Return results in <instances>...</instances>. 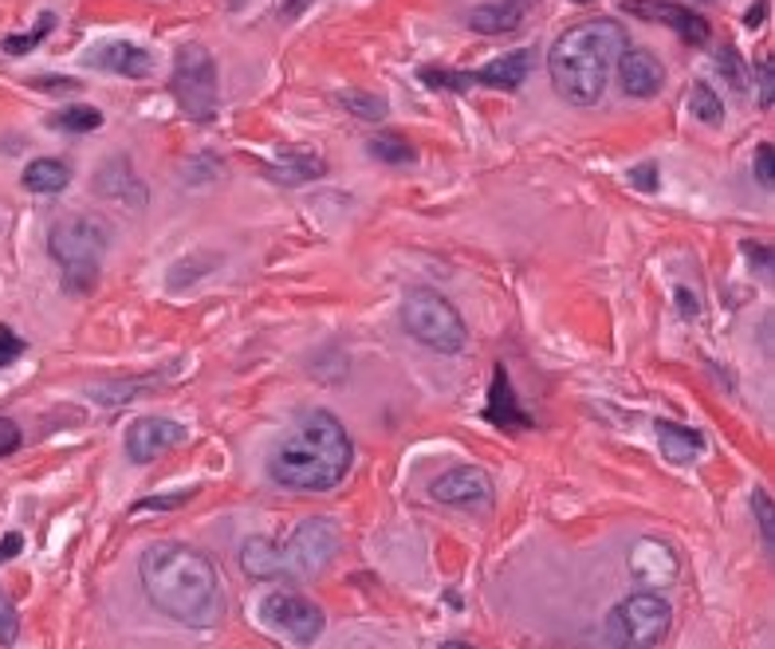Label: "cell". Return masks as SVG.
Wrapping results in <instances>:
<instances>
[{
	"mask_svg": "<svg viewBox=\"0 0 775 649\" xmlns=\"http://www.w3.org/2000/svg\"><path fill=\"white\" fill-rule=\"evenodd\" d=\"M142 590L166 618L181 626L209 629L225 618V590L213 563L186 543H157L138 563Z\"/></svg>",
	"mask_w": 775,
	"mask_h": 649,
	"instance_id": "cell-1",
	"label": "cell"
},
{
	"mask_svg": "<svg viewBox=\"0 0 775 649\" xmlns=\"http://www.w3.org/2000/svg\"><path fill=\"white\" fill-rule=\"evenodd\" d=\"M327 166L319 154H304V150H292V154H280L268 166V177L272 181H284V186H300V181H312V177H324Z\"/></svg>",
	"mask_w": 775,
	"mask_h": 649,
	"instance_id": "cell-21",
	"label": "cell"
},
{
	"mask_svg": "<svg viewBox=\"0 0 775 649\" xmlns=\"http://www.w3.org/2000/svg\"><path fill=\"white\" fill-rule=\"evenodd\" d=\"M402 323L418 343L437 354H461L469 346V331H465V319L457 315V307L430 287H413L406 295Z\"/></svg>",
	"mask_w": 775,
	"mask_h": 649,
	"instance_id": "cell-7",
	"label": "cell"
},
{
	"mask_svg": "<svg viewBox=\"0 0 775 649\" xmlns=\"http://www.w3.org/2000/svg\"><path fill=\"white\" fill-rule=\"evenodd\" d=\"M689 110H693L701 122H708V127H720V122H725V98L708 87V83H693V87H689Z\"/></svg>",
	"mask_w": 775,
	"mask_h": 649,
	"instance_id": "cell-23",
	"label": "cell"
},
{
	"mask_svg": "<svg viewBox=\"0 0 775 649\" xmlns=\"http://www.w3.org/2000/svg\"><path fill=\"white\" fill-rule=\"evenodd\" d=\"M20 441H24V433H20V425L12 422V417H0V457H9V452L20 449Z\"/></svg>",
	"mask_w": 775,
	"mask_h": 649,
	"instance_id": "cell-33",
	"label": "cell"
},
{
	"mask_svg": "<svg viewBox=\"0 0 775 649\" xmlns=\"http://www.w3.org/2000/svg\"><path fill=\"white\" fill-rule=\"evenodd\" d=\"M24 354V339L9 331V327H0V366H12Z\"/></svg>",
	"mask_w": 775,
	"mask_h": 649,
	"instance_id": "cell-32",
	"label": "cell"
},
{
	"mask_svg": "<svg viewBox=\"0 0 775 649\" xmlns=\"http://www.w3.org/2000/svg\"><path fill=\"white\" fill-rule=\"evenodd\" d=\"M619 83L630 98H649L658 95L661 83H666V71H661V59L646 48H634V51H622L619 56Z\"/></svg>",
	"mask_w": 775,
	"mask_h": 649,
	"instance_id": "cell-14",
	"label": "cell"
},
{
	"mask_svg": "<svg viewBox=\"0 0 775 649\" xmlns=\"http://www.w3.org/2000/svg\"><path fill=\"white\" fill-rule=\"evenodd\" d=\"M339 551V523L315 516L304 520L287 535V543H275L256 535L240 547V570L248 579H312Z\"/></svg>",
	"mask_w": 775,
	"mask_h": 649,
	"instance_id": "cell-4",
	"label": "cell"
},
{
	"mask_svg": "<svg viewBox=\"0 0 775 649\" xmlns=\"http://www.w3.org/2000/svg\"><path fill=\"white\" fill-rule=\"evenodd\" d=\"M260 614H265L268 626L287 634L295 646H312V641L327 629L324 610L315 606L312 599H304V594H292V590H275V594H268Z\"/></svg>",
	"mask_w": 775,
	"mask_h": 649,
	"instance_id": "cell-9",
	"label": "cell"
},
{
	"mask_svg": "<svg viewBox=\"0 0 775 649\" xmlns=\"http://www.w3.org/2000/svg\"><path fill=\"white\" fill-rule=\"evenodd\" d=\"M87 59L91 63H98L103 71H110V75H127V79H150V71H154L150 51L134 48V44H127V39L103 44V48H95Z\"/></svg>",
	"mask_w": 775,
	"mask_h": 649,
	"instance_id": "cell-16",
	"label": "cell"
},
{
	"mask_svg": "<svg viewBox=\"0 0 775 649\" xmlns=\"http://www.w3.org/2000/svg\"><path fill=\"white\" fill-rule=\"evenodd\" d=\"M304 4H307V0H292V9H287V16H295V12L304 9Z\"/></svg>",
	"mask_w": 775,
	"mask_h": 649,
	"instance_id": "cell-41",
	"label": "cell"
},
{
	"mask_svg": "<svg viewBox=\"0 0 775 649\" xmlns=\"http://www.w3.org/2000/svg\"><path fill=\"white\" fill-rule=\"evenodd\" d=\"M658 441H661V452H666L673 464H689L697 461L701 449H705V437L685 425H673V422H658Z\"/></svg>",
	"mask_w": 775,
	"mask_h": 649,
	"instance_id": "cell-22",
	"label": "cell"
},
{
	"mask_svg": "<svg viewBox=\"0 0 775 649\" xmlns=\"http://www.w3.org/2000/svg\"><path fill=\"white\" fill-rule=\"evenodd\" d=\"M186 437H189L186 425L169 422V417H138L127 429V457L134 464H150L157 461L162 452L177 449Z\"/></svg>",
	"mask_w": 775,
	"mask_h": 649,
	"instance_id": "cell-10",
	"label": "cell"
},
{
	"mask_svg": "<svg viewBox=\"0 0 775 649\" xmlns=\"http://www.w3.org/2000/svg\"><path fill=\"white\" fill-rule=\"evenodd\" d=\"M531 71V51H508V56L492 59L489 68H481L472 75V83H484V87H496V91H516L528 79Z\"/></svg>",
	"mask_w": 775,
	"mask_h": 649,
	"instance_id": "cell-17",
	"label": "cell"
},
{
	"mask_svg": "<svg viewBox=\"0 0 775 649\" xmlns=\"http://www.w3.org/2000/svg\"><path fill=\"white\" fill-rule=\"evenodd\" d=\"M181 115L193 122H209L216 115V59L201 44H181L174 56V75H169Z\"/></svg>",
	"mask_w": 775,
	"mask_h": 649,
	"instance_id": "cell-8",
	"label": "cell"
},
{
	"mask_svg": "<svg viewBox=\"0 0 775 649\" xmlns=\"http://www.w3.org/2000/svg\"><path fill=\"white\" fill-rule=\"evenodd\" d=\"M339 103H343L351 115L366 118V122H383V118L390 115V107H386L383 95H371V91H359V87L339 91Z\"/></svg>",
	"mask_w": 775,
	"mask_h": 649,
	"instance_id": "cell-24",
	"label": "cell"
},
{
	"mask_svg": "<svg viewBox=\"0 0 775 649\" xmlns=\"http://www.w3.org/2000/svg\"><path fill=\"white\" fill-rule=\"evenodd\" d=\"M772 98H775V75H772V63H764V68H760V103L772 107Z\"/></svg>",
	"mask_w": 775,
	"mask_h": 649,
	"instance_id": "cell-37",
	"label": "cell"
},
{
	"mask_svg": "<svg viewBox=\"0 0 775 649\" xmlns=\"http://www.w3.org/2000/svg\"><path fill=\"white\" fill-rule=\"evenodd\" d=\"M678 304H681V315H685V319H697L701 315V304L689 295V287H678Z\"/></svg>",
	"mask_w": 775,
	"mask_h": 649,
	"instance_id": "cell-38",
	"label": "cell"
},
{
	"mask_svg": "<svg viewBox=\"0 0 775 649\" xmlns=\"http://www.w3.org/2000/svg\"><path fill=\"white\" fill-rule=\"evenodd\" d=\"M24 189H32V193H63V189L71 186V166L63 162V157H36L28 169H24Z\"/></svg>",
	"mask_w": 775,
	"mask_h": 649,
	"instance_id": "cell-20",
	"label": "cell"
},
{
	"mask_svg": "<svg viewBox=\"0 0 775 649\" xmlns=\"http://www.w3.org/2000/svg\"><path fill=\"white\" fill-rule=\"evenodd\" d=\"M626 51V32L619 20L595 16L563 32L548 51L551 87L575 107H595L610 87V75Z\"/></svg>",
	"mask_w": 775,
	"mask_h": 649,
	"instance_id": "cell-3",
	"label": "cell"
},
{
	"mask_svg": "<svg viewBox=\"0 0 775 649\" xmlns=\"http://www.w3.org/2000/svg\"><path fill=\"white\" fill-rule=\"evenodd\" d=\"M216 264V256H209V260H206V264H189V260H186V264H177L174 268V272H169V284H181V280H186V275H189V284H193V280H197V275H201V272H209V268H213Z\"/></svg>",
	"mask_w": 775,
	"mask_h": 649,
	"instance_id": "cell-35",
	"label": "cell"
},
{
	"mask_svg": "<svg viewBox=\"0 0 775 649\" xmlns=\"http://www.w3.org/2000/svg\"><path fill=\"white\" fill-rule=\"evenodd\" d=\"M678 555L666 547L661 540H642L638 547L630 551V575L642 582L646 590H661L678 582Z\"/></svg>",
	"mask_w": 775,
	"mask_h": 649,
	"instance_id": "cell-13",
	"label": "cell"
},
{
	"mask_svg": "<svg viewBox=\"0 0 775 649\" xmlns=\"http://www.w3.org/2000/svg\"><path fill=\"white\" fill-rule=\"evenodd\" d=\"M110 236L103 228V221L87 213L63 216L56 221L48 233V252L68 280L71 292H91V284L98 280V256L107 252Z\"/></svg>",
	"mask_w": 775,
	"mask_h": 649,
	"instance_id": "cell-5",
	"label": "cell"
},
{
	"mask_svg": "<svg viewBox=\"0 0 775 649\" xmlns=\"http://www.w3.org/2000/svg\"><path fill=\"white\" fill-rule=\"evenodd\" d=\"M95 189L122 209H146V186L138 181L134 166H130L127 157H110L107 166L95 174Z\"/></svg>",
	"mask_w": 775,
	"mask_h": 649,
	"instance_id": "cell-15",
	"label": "cell"
},
{
	"mask_svg": "<svg viewBox=\"0 0 775 649\" xmlns=\"http://www.w3.org/2000/svg\"><path fill=\"white\" fill-rule=\"evenodd\" d=\"M626 12H634V16H642V20H654V24H669V28L678 32L681 39H689V44H708V36H713L708 20L697 16L693 9H685V4H658V0H626Z\"/></svg>",
	"mask_w": 775,
	"mask_h": 649,
	"instance_id": "cell-12",
	"label": "cell"
},
{
	"mask_svg": "<svg viewBox=\"0 0 775 649\" xmlns=\"http://www.w3.org/2000/svg\"><path fill=\"white\" fill-rule=\"evenodd\" d=\"M51 24H56V20H51V16H44V20H39V24H36V28H32V32H20V36H9V39H4V51H9V56H24V51L39 48V39L48 36V32H51Z\"/></svg>",
	"mask_w": 775,
	"mask_h": 649,
	"instance_id": "cell-27",
	"label": "cell"
},
{
	"mask_svg": "<svg viewBox=\"0 0 775 649\" xmlns=\"http://www.w3.org/2000/svg\"><path fill=\"white\" fill-rule=\"evenodd\" d=\"M48 127H56V130H71V134H87V130H98L103 127V115H98L95 107H63V110H56V115L48 118Z\"/></svg>",
	"mask_w": 775,
	"mask_h": 649,
	"instance_id": "cell-26",
	"label": "cell"
},
{
	"mask_svg": "<svg viewBox=\"0 0 775 649\" xmlns=\"http://www.w3.org/2000/svg\"><path fill=\"white\" fill-rule=\"evenodd\" d=\"M430 496L442 504H457V508H492V481L484 469H449L445 476L430 484Z\"/></svg>",
	"mask_w": 775,
	"mask_h": 649,
	"instance_id": "cell-11",
	"label": "cell"
},
{
	"mask_svg": "<svg viewBox=\"0 0 775 649\" xmlns=\"http://www.w3.org/2000/svg\"><path fill=\"white\" fill-rule=\"evenodd\" d=\"M425 87H445V91H465L472 83V75H453V71H422Z\"/></svg>",
	"mask_w": 775,
	"mask_h": 649,
	"instance_id": "cell-29",
	"label": "cell"
},
{
	"mask_svg": "<svg viewBox=\"0 0 775 649\" xmlns=\"http://www.w3.org/2000/svg\"><path fill=\"white\" fill-rule=\"evenodd\" d=\"M354 461V445L339 417L327 410L304 413L295 429L275 445L268 472L280 488L292 492H331L347 481Z\"/></svg>",
	"mask_w": 775,
	"mask_h": 649,
	"instance_id": "cell-2",
	"label": "cell"
},
{
	"mask_svg": "<svg viewBox=\"0 0 775 649\" xmlns=\"http://www.w3.org/2000/svg\"><path fill=\"white\" fill-rule=\"evenodd\" d=\"M575 4H587V0H575Z\"/></svg>",
	"mask_w": 775,
	"mask_h": 649,
	"instance_id": "cell-42",
	"label": "cell"
},
{
	"mask_svg": "<svg viewBox=\"0 0 775 649\" xmlns=\"http://www.w3.org/2000/svg\"><path fill=\"white\" fill-rule=\"evenodd\" d=\"M366 154L378 157V162H386V166H410L413 157V146L406 142V138H394V134H378L366 142Z\"/></svg>",
	"mask_w": 775,
	"mask_h": 649,
	"instance_id": "cell-25",
	"label": "cell"
},
{
	"mask_svg": "<svg viewBox=\"0 0 775 649\" xmlns=\"http://www.w3.org/2000/svg\"><path fill=\"white\" fill-rule=\"evenodd\" d=\"M189 500H193V488L174 492V496H150V500H138L134 511H169V508H177V504H189Z\"/></svg>",
	"mask_w": 775,
	"mask_h": 649,
	"instance_id": "cell-30",
	"label": "cell"
},
{
	"mask_svg": "<svg viewBox=\"0 0 775 649\" xmlns=\"http://www.w3.org/2000/svg\"><path fill=\"white\" fill-rule=\"evenodd\" d=\"M32 87H51V91H79V79H36Z\"/></svg>",
	"mask_w": 775,
	"mask_h": 649,
	"instance_id": "cell-39",
	"label": "cell"
},
{
	"mask_svg": "<svg viewBox=\"0 0 775 649\" xmlns=\"http://www.w3.org/2000/svg\"><path fill=\"white\" fill-rule=\"evenodd\" d=\"M673 626V610L658 590H638L614 602L607 614V641L619 649H654L666 641Z\"/></svg>",
	"mask_w": 775,
	"mask_h": 649,
	"instance_id": "cell-6",
	"label": "cell"
},
{
	"mask_svg": "<svg viewBox=\"0 0 775 649\" xmlns=\"http://www.w3.org/2000/svg\"><path fill=\"white\" fill-rule=\"evenodd\" d=\"M764 16H767V9H764V4H756V9H752V12H748V24H752V28H756V24H764Z\"/></svg>",
	"mask_w": 775,
	"mask_h": 649,
	"instance_id": "cell-40",
	"label": "cell"
},
{
	"mask_svg": "<svg viewBox=\"0 0 775 649\" xmlns=\"http://www.w3.org/2000/svg\"><path fill=\"white\" fill-rule=\"evenodd\" d=\"M630 186H638L642 193H654V189H658V166H654V162H642L638 169H630Z\"/></svg>",
	"mask_w": 775,
	"mask_h": 649,
	"instance_id": "cell-34",
	"label": "cell"
},
{
	"mask_svg": "<svg viewBox=\"0 0 775 649\" xmlns=\"http://www.w3.org/2000/svg\"><path fill=\"white\" fill-rule=\"evenodd\" d=\"M484 413H489L492 425H504V429H520V425L531 422L528 413L520 410V402H516V393H512V382H508V374L504 370H496V378H492Z\"/></svg>",
	"mask_w": 775,
	"mask_h": 649,
	"instance_id": "cell-18",
	"label": "cell"
},
{
	"mask_svg": "<svg viewBox=\"0 0 775 649\" xmlns=\"http://www.w3.org/2000/svg\"><path fill=\"white\" fill-rule=\"evenodd\" d=\"M524 20V0H492V4H481V9H472L469 24L484 36H501V32H512L520 28Z\"/></svg>",
	"mask_w": 775,
	"mask_h": 649,
	"instance_id": "cell-19",
	"label": "cell"
},
{
	"mask_svg": "<svg viewBox=\"0 0 775 649\" xmlns=\"http://www.w3.org/2000/svg\"><path fill=\"white\" fill-rule=\"evenodd\" d=\"M16 629H20L16 610H12V602L0 594V646H12V641H16Z\"/></svg>",
	"mask_w": 775,
	"mask_h": 649,
	"instance_id": "cell-31",
	"label": "cell"
},
{
	"mask_svg": "<svg viewBox=\"0 0 775 649\" xmlns=\"http://www.w3.org/2000/svg\"><path fill=\"white\" fill-rule=\"evenodd\" d=\"M756 177H760V186L772 189V146H767V142L756 150Z\"/></svg>",
	"mask_w": 775,
	"mask_h": 649,
	"instance_id": "cell-36",
	"label": "cell"
},
{
	"mask_svg": "<svg viewBox=\"0 0 775 649\" xmlns=\"http://www.w3.org/2000/svg\"><path fill=\"white\" fill-rule=\"evenodd\" d=\"M752 508H756V520H760V535H764V547L772 551V547H775V516H772V500H767V492H756V496H752Z\"/></svg>",
	"mask_w": 775,
	"mask_h": 649,
	"instance_id": "cell-28",
	"label": "cell"
}]
</instances>
